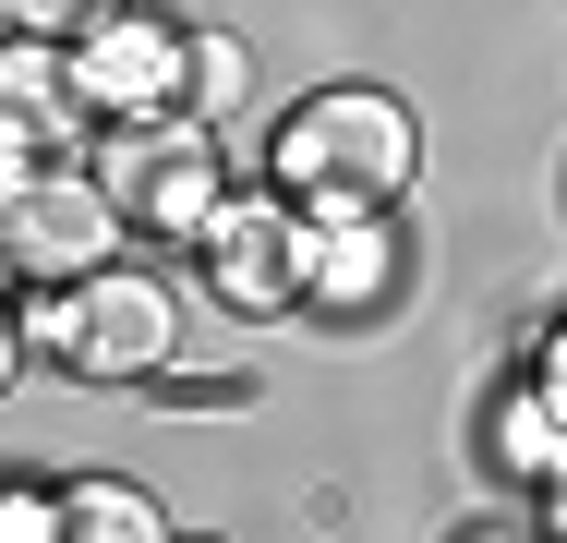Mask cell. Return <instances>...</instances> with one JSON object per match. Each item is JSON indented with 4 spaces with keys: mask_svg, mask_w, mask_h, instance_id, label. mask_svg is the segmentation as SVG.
<instances>
[{
    "mask_svg": "<svg viewBox=\"0 0 567 543\" xmlns=\"http://www.w3.org/2000/svg\"><path fill=\"white\" fill-rule=\"evenodd\" d=\"M266 182H290L302 206H399L423 182V121L386 85H315L266 133Z\"/></svg>",
    "mask_w": 567,
    "mask_h": 543,
    "instance_id": "7a4b0ae2",
    "label": "cell"
},
{
    "mask_svg": "<svg viewBox=\"0 0 567 543\" xmlns=\"http://www.w3.org/2000/svg\"><path fill=\"white\" fill-rule=\"evenodd\" d=\"M182 290L169 278H145V266H97V278H73V290H24V315H12V362H61L73 387H157L169 362H182Z\"/></svg>",
    "mask_w": 567,
    "mask_h": 543,
    "instance_id": "6da1fadb",
    "label": "cell"
},
{
    "mask_svg": "<svg viewBox=\"0 0 567 543\" xmlns=\"http://www.w3.org/2000/svg\"><path fill=\"white\" fill-rule=\"evenodd\" d=\"M532 508H544V532L567 543V471H556V483H544V495H532Z\"/></svg>",
    "mask_w": 567,
    "mask_h": 543,
    "instance_id": "5bb4252c",
    "label": "cell"
},
{
    "mask_svg": "<svg viewBox=\"0 0 567 543\" xmlns=\"http://www.w3.org/2000/svg\"><path fill=\"white\" fill-rule=\"evenodd\" d=\"M157 387H169V399H241V362H229V350H206V326H194V338H182V362H169Z\"/></svg>",
    "mask_w": 567,
    "mask_h": 543,
    "instance_id": "8fae6325",
    "label": "cell"
},
{
    "mask_svg": "<svg viewBox=\"0 0 567 543\" xmlns=\"http://www.w3.org/2000/svg\"><path fill=\"white\" fill-rule=\"evenodd\" d=\"M97 12H121V0H0V24H12V37H61V49H73Z\"/></svg>",
    "mask_w": 567,
    "mask_h": 543,
    "instance_id": "7c38bea8",
    "label": "cell"
},
{
    "mask_svg": "<svg viewBox=\"0 0 567 543\" xmlns=\"http://www.w3.org/2000/svg\"><path fill=\"white\" fill-rule=\"evenodd\" d=\"M399 278H411V242H399V206H315V315L339 326H374L399 303Z\"/></svg>",
    "mask_w": 567,
    "mask_h": 543,
    "instance_id": "ba28073f",
    "label": "cell"
},
{
    "mask_svg": "<svg viewBox=\"0 0 567 543\" xmlns=\"http://www.w3.org/2000/svg\"><path fill=\"white\" fill-rule=\"evenodd\" d=\"M73 85L97 98V121L182 109V85H194V24H169L157 0H121V12H97V24L73 37Z\"/></svg>",
    "mask_w": 567,
    "mask_h": 543,
    "instance_id": "8992f818",
    "label": "cell"
},
{
    "mask_svg": "<svg viewBox=\"0 0 567 543\" xmlns=\"http://www.w3.org/2000/svg\"><path fill=\"white\" fill-rule=\"evenodd\" d=\"M241 85H254V49H241L229 24H194V85H182V109H194V121H229Z\"/></svg>",
    "mask_w": 567,
    "mask_h": 543,
    "instance_id": "30bf717a",
    "label": "cell"
},
{
    "mask_svg": "<svg viewBox=\"0 0 567 543\" xmlns=\"http://www.w3.org/2000/svg\"><path fill=\"white\" fill-rule=\"evenodd\" d=\"M194 266H206V290H218L229 315H290L302 290H315V206L290 194V182H229V206L206 217V242H194Z\"/></svg>",
    "mask_w": 567,
    "mask_h": 543,
    "instance_id": "5b68a950",
    "label": "cell"
},
{
    "mask_svg": "<svg viewBox=\"0 0 567 543\" xmlns=\"http://www.w3.org/2000/svg\"><path fill=\"white\" fill-rule=\"evenodd\" d=\"M97 182L121 194L133 217V242H206V217L229 206V145L218 121H194V109H157V121H110L97 133Z\"/></svg>",
    "mask_w": 567,
    "mask_h": 543,
    "instance_id": "277c9868",
    "label": "cell"
},
{
    "mask_svg": "<svg viewBox=\"0 0 567 543\" xmlns=\"http://www.w3.org/2000/svg\"><path fill=\"white\" fill-rule=\"evenodd\" d=\"M133 217L97 182V157H12L0 170V254H12V290H73L121 266Z\"/></svg>",
    "mask_w": 567,
    "mask_h": 543,
    "instance_id": "3957f363",
    "label": "cell"
},
{
    "mask_svg": "<svg viewBox=\"0 0 567 543\" xmlns=\"http://www.w3.org/2000/svg\"><path fill=\"white\" fill-rule=\"evenodd\" d=\"M532 362H544V375H567V326H556V338H544V350H532Z\"/></svg>",
    "mask_w": 567,
    "mask_h": 543,
    "instance_id": "9a60e30c",
    "label": "cell"
},
{
    "mask_svg": "<svg viewBox=\"0 0 567 543\" xmlns=\"http://www.w3.org/2000/svg\"><path fill=\"white\" fill-rule=\"evenodd\" d=\"M0 532H12V543H61V532H73L61 483H12V495H0Z\"/></svg>",
    "mask_w": 567,
    "mask_h": 543,
    "instance_id": "4fadbf2b",
    "label": "cell"
},
{
    "mask_svg": "<svg viewBox=\"0 0 567 543\" xmlns=\"http://www.w3.org/2000/svg\"><path fill=\"white\" fill-rule=\"evenodd\" d=\"M61 508H73V543H157L169 532V508H157L145 483H121V471H73Z\"/></svg>",
    "mask_w": 567,
    "mask_h": 543,
    "instance_id": "9c48e42d",
    "label": "cell"
},
{
    "mask_svg": "<svg viewBox=\"0 0 567 543\" xmlns=\"http://www.w3.org/2000/svg\"><path fill=\"white\" fill-rule=\"evenodd\" d=\"M97 98L73 85V49L61 37H12L0 49V170L12 157H97Z\"/></svg>",
    "mask_w": 567,
    "mask_h": 543,
    "instance_id": "52a82bcc",
    "label": "cell"
}]
</instances>
